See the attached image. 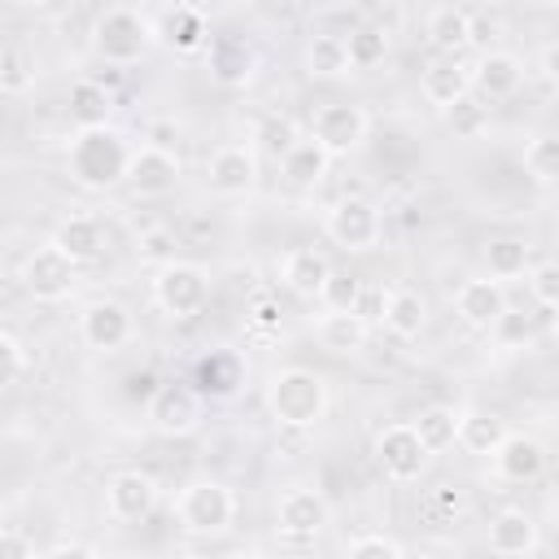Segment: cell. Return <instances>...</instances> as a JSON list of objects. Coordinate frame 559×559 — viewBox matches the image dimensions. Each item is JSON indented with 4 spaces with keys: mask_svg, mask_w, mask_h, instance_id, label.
<instances>
[{
    "mask_svg": "<svg viewBox=\"0 0 559 559\" xmlns=\"http://www.w3.org/2000/svg\"><path fill=\"white\" fill-rule=\"evenodd\" d=\"M131 140L118 131V127H87V131H74L70 135V148H66V175L87 188V192H105L114 183H127V170H131Z\"/></svg>",
    "mask_w": 559,
    "mask_h": 559,
    "instance_id": "cell-1",
    "label": "cell"
},
{
    "mask_svg": "<svg viewBox=\"0 0 559 559\" xmlns=\"http://www.w3.org/2000/svg\"><path fill=\"white\" fill-rule=\"evenodd\" d=\"M266 411L284 428H314L328 415V380L310 367H280L266 380Z\"/></svg>",
    "mask_w": 559,
    "mask_h": 559,
    "instance_id": "cell-2",
    "label": "cell"
},
{
    "mask_svg": "<svg viewBox=\"0 0 559 559\" xmlns=\"http://www.w3.org/2000/svg\"><path fill=\"white\" fill-rule=\"evenodd\" d=\"M153 44V17L140 9L114 4L92 22V52L105 66H135Z\"/></svg>",
    "mask_w": 559,
    "mask_h": 559,
    "instance_id": "cell-3",
    "label": "cell"
},
{
    "mask_svg": "<svg viewBox=\"0 0 559 559\" xmlns=\"http://www.w3.org/2000/svg\"><path fill=\"white\" fill-rule=\"evenodd\" d=\"M175 520H179V528H188L197 537L227 533L236 520V493L223 480H192L175 498Z\"/></svg>",
    "mask_w": 559,
    "mask_h": 559,
    "instance_id": "cell-4",
    "label": "cell"
},
{
    "mask_svg": "<svg viewBox=\"0 0 559 559\" xmlns=\"http://www.w3.org/2000/svg\"><path fill=\"white\" fill-rule=\"evenodd\" d=\"M153 301L170 319H192L210 301V275L197 262H166L153 271Z\"/></svg>",
    "mask_w": 559,
    "mask_h": 559,
    "instance_id": "cell-5",
    "label": "cell"
},
{
    "mask_svg": "<svg viewBox=\"0 0 559 559\" xmlns=\"http://www.w3.org/2000/svg\"><path fill=\"white\" fill-rule=\"evenodd\" d=\"M323 227H328L332 245H341L345 253H367V249H376L380 236H384V214H380V205L367 201V197H341V201L328 205Z\"/></svg>",
    "mask_w": 559,
    "mask_h": 559,
    "instance_id": "cell-6",
    "label": "cell"
},
{
    "mask_svg": "<svg viewBox=\"0 0 559 559\" xmlns=\"http://www.w3.org/2000/svg\"><path fill=\"white\" fill-rule=\"evenodd\" d=\"M144 411H148V424L162 437H188L201 424L205 397H201V389L192 380H162V389L153 393V402Z\"/></svg>",
    "mask_w": 559,
    "mask_h": 559,
    "instance_id": "cell-7",
    "label": "cell"
},
{
    "mask_svg": "<svg viewBox=\"0 0 559 559\" xmlns=\"http://www.w3.org/2000/svg\"><path fill=\"white\" fill-rule=\"evenodd\" d=\"M79 284V262H70L57 245H39L22 262V288L35 301H66Z\"/></svg>",
    "mask_w": 559,
    "mask_h": 559,
    "instance_id": "cell-8",
    "label": "cell"
},
{
    "mask_svg": "<svg viewBox=\"0 0 559 559\" xmlns=\"http://www.w3.org/2000/svg\"><path fill=\"white\" fill-rule=\"evenodd\" d=\"M376 463H380V472H384L389 480L411 485V480L424 476L428 450H424V441H419V432H415L411 424H389V428L376 437Z\"/></svg>",
    "mask_w": 559,
    "mask_h": 559,
    "instance_id": "cell-9",
    "label": "cell"
},
{
    "mask_svg": "<svg viewBox=\"0 0 559 559\" xmlns=\"http://www.w3.org/2000/svg\"><path fill=\"white\" fill-rule=\"evenodd\" d=\"M367 127H371V118H367L362 105L336 100V105H323V109L314 114V131H310V135H314L332 157H349V153L362 148Z\"/></svg>",
    "mask_w": 559,
    "mask_h": 559,
    "instance_id": "cell-10",
    "label": "cell"
},
{
    "mask_svg": "<svg viewBox=\"0 0 559 559\" xmlns=\"http://www.w3.org/2000/svg\"><path fill=\"white\" fill-rule=\"evenodd\" d=\"M258 183V153L249 144H218L205 157V188L214 197H245Z\"/></svg>",
    "mask_w": 559,
    "mask_h": 559,
    "instance_id": "cell-11",
    "label": "cell"
},
{
    "mask_svg": "<svg viewBox=\"0 0 559 559\" xmlns=\"http://www.w3.org/2000/svg\"><path fill=\"white\" fill-rule=\"evenodd\" d=\"M79 336L92 345V349H122L131 336H135V314L122 306V301H114V297H96V301H87L83 306V314H79Z\"/></svg>",
    "mask_w": 559,
    "mask_h": 559,
    "instance_id": "cell-12",
    "label": "cell"
},
{
    "mask_svg": "<svg viewBox=\"0 0 559 559\" xmlns=\"http://www.w3.org/2000/svg\"><path fill=\"white\" fill-rule=\"evenodd\" d=\"M328 520H332L328 498H323L319 489H306V485H293V489L280 498V507H275L280 533H284V537H297V542L319 537V533L328 528Z\"/></svg>",
    "mask_w": 559,
    "mask_h": 559,
    "instance_id": "cell-13",
    "label": "cell"
},
{
    "mask_svg": "<svg viewBox=\"0 0 559 559\" xmlns=\"http://www.w3.org/2000/svg\"><path fill=\"white\" fill-rule=\"evenodd\" d=\"M157 507V480L127 467V472H114L105 480V511L118 520V524H135L144 520L148 511Z\"/></svg>",
    "mask_w": 559,
    "mask_h": 559,
    "instance_id": "cell-14",
    "label": "cell"
},
{
    "mask_svg": "<svg viewBox=\"0 0 559 559\" xmlns=\"http://www.w3.org/2000/svg\"><path fill=\"white\" fill-rule=\"evenodd\" d=\"M153 39L170 52H197L210 44V22L197 4H166L153 13Z\"/></svg>",
    "mask_w": 559,
    "mask_h": 559,
    "instance_id": "cell-15",
    "label": "cell"
},
{
    "mask_svg": "<svg viewBox=\"0 0 559 559\" xmlns=\"http://www.w3.org/2000/svg\"><path fill=\"white\" fill-rule=\"evenodd\" d=\"M454 310L467 328L476 332H493L498 319L507 314V288L489 275H476V280H463L459 293H454Z\"/></svg>",
    "mask_w": 559,
    "mask_h": 559,
    "instance_id": "cell-16",
    "label": "cell"
},
{
    "mask_svg": "<svg viewBox=\"0 0 559 559\" xmlns=\"http://www.w3.org/2000/svg\"><path fill=\"white\" fill-rule=\"evenodd\" d=\"M179 183V157L170 148L157 144H140L131 153V170H127V188L135 197H166Z\"/></svg>",
    "mask_w": 559,
    "mask_h": 559,
    "instance_id": "cell-17",
    "label": "cell"
},
{
    "mask_svg": "<svg viewBox=\"0 0 559 559\" xmlns=\"http://www.w3.org/2000/svg\"><path fill=\"white\" fill-rule=\"evenodd\" d=\"M332 262L323 249H288L280 262V284L301 301H323V288L332 280Z\"/></svg>",
    "mask_w": 559,
    "mask_h": 559,
    "instance_id": "cell-18",
    "label": "cell"
},
{
    "mask_svg": "<svg viewBox=\"0 0 559 559\" xmlns=\"http://www.w3.org/2000/svg\"><path fill=\"white\" fill-rule=\"evenodd\" d=\"M520 83H524V61L515 52H507V48L480 52L472 61V92L480 100H507Z\"/></svg>",
    "mask_w": 559,
    "mask_h": 559,
    "instance_id": "cell-19",
    "label": "cell"
},
{
    "mask_svg": "<svg viewBox=\"0 0 559 559\" xmlns=\"http://www.w3.org/2000/svg\"><path fill=\"white\" fill-rule=\"evenodd\" d=\"M419 92H424L428 105L450 109V105H459L463 96H472V66L459 61V57H437V61L424 66Z\"/></svg>",
    "mask_w": 559,
    "mask_h": 559,
    "instance_id": "cell-20",
    "label": "cell"
},
{
    "mask_svg": "<svg viewBox=\"0 0 559 559\" xmlns=\"http://www.w3.org/2000/svg\"><path fill=\"white\" fill-rule=\"evenodd\" d=\"M485 542H489V550H493L498 559H520V555H528V550L537 546V520H533L524 507H502V511L489 520Z\"/></svg>",
    "mask_w": 559,
    "mask_h": 559,
    "instance_id": "cell-21",
    "label": "cell"
},
{
    "mask_svg": "<svg viewBox=\"0 0 559 559\" xmlns=\"http://www.w3.org/2000/svg\"><path fill=\"white\" fill-rule=\"evenodd\" d=\"M205 66H210V79H214V83H223V87H240V83L253 79L258 52H253L240 35H218V39H210Z\"/></svg>",
    "mask_w": 559,
    "mask_h": 559,
    "instance_id": "cell-22",
    "label": "cell"
},
{
    "mask_svg": "<svg viewBox=\"0 0 559 559\" xmlns=\"http://www.w3.org/2000/svg\"><path fill=\"white\" fill-rule=\"evenodd\" d=\"M245 380V362L236 349H205L192 362V384L201 389V397H231Z\"/></svg>",
    "mask_w": 559,
    "mask_h": 559,
    "instance_id": "cell-23",
    "label": "cell"
},
{
    "mask_svg": "<svg viewBox=\"0 0 559 559\" xmlns=\"http://www.w3.org/2000/svg\"><path fill=\"white\" fill-rule=\"evenodd\" d=\"M493 472H498L502 480H511V485L537 480V476L546 472V450H542V441H537V437H524V432H511V437L498 445V454H493Z\"/></svg>",
    "mask_w": 559,
    "mask_h": 559,
    "instance_id": "cell-24",
    "label": "cell"
},
{
    "mask_svg": "<svg viewBox=\"0 0 559 559\" xmlns=\"http://www.w3.org/2000/svg\"><path fill=\"white\" fill-rule=\"evenodd\" d=\"M48 245H57L70 262L83 266V262L100 258V249H105V231H100V223H96L92 214H70V218L57 223V231H52Z\"/></svg>",
    "mask_w": 559,
    "mask_h": 559,
    "instance_id": "cell-25",
    "label": "cell"
},
{
    "mask_svg": "<svg viewBox=\"0 0 559 559\" xmlns=\"http://www.w3.org/2000/svg\"><path fill=\"white\" fill-rule=\"evenodd\" d=\"M66 109H70V118H74L79 131H87V127H109L114 92H109L100 79H74V83H70V96H66Z\"/></svg>",
    "mask_w": 559,
    "mask_h": 559,
    "instance_id": "cell-26",
    "label": "cell"
},
{
    "mask_svg": "<svg viewBox=\"0 0 559 559\" xmlns=\"http://www.w3.org/2000/svg\"><path fill=\"white\" fill-rule=\"evenodd\" d=\"M511 437V428H507V419L502 415H493V411H463L459 415V445L467 450V454H498V445Z\"/></svg>",
    "mask_w": 559,
    "mask_h": 559,
    "instance_id": "cell-27",
    "label": "cell"
},
{
    "mask_svg": "<svg viewBox=\"0 0 559 559\" xmlns=\"http://www.w3.org/2000/svg\"><path fill=\"white\" fill-rule=\"evenodd\" d=\"M467 13H472V9L437 4V9L424 17V35H428V44H432L441 57H459V52L467 48Z\"/></svg>",
    "mask_w": 559,
    "mask_h": 559,
    "instance_id": "cell-28",
    "label": "cell"
},
{
    "mask_svg": "<svg viewBox=\"0 0 559 559\" xmlns=\"http://www.w3.org/2000/svg\"><path fill=\"white\" fill-rule=\"evenodd\" d=\"M328 166H332V153H328L314 135L297 140V148L280 162V170H284V179H288L293 188H319V183L328 179Z\"/></svg>",
    "mask_w": 559,
    "mask_h": 559,
    "instance_id": "cell-29",
    "label": "cell"
},
{
    "mask_svg": "<svg viewBox=\"0 0 559 559\" xmlns=\"http://www.w3.org/2000/svg\"><path fill=\"white\" fill-rule=\"evenodd\" d=\"M384 328H389L393 336H402V341L419 336V332L428 328V301H424V293H415V288H389Z\"/></svg>",
    "mask_w": 559,
    "mask_h": 559,
    "instance_id": "cell-30",
    "label": "cell"
},
{
    "mask_svg": "<svg viewBox=\"0 0 559 559\" xmlns=\"http://www.w3.org/2000/svg\"><path fill=\"white\" fill-rule=\"evenodd\" d=\"M367 323L358 314H336V310H323L319 323H314V336L328 354H358L367 345Z\"/></svg>",
    "mask_w": 559,
    "mask_h": 559,
    "instance_id": "cell-31",
    "label": "cell"
},
{
    "mask_svg": "<svg viewBox=\"0 0 559 559\" xmlns=\"http://www.w3.org/2000/svg\"><path fill=\"white\" fill-rule=\"evenodd\" d=\"M349 52H345V39L341 35H328V31H314L306 39V74L310 79H341L349 74Z\"/></svg>",
    "mask_w": 559,
    "mask_h": 559,
    "instance_id": "cell-32",
    "label": "cell"
},
{
    "mask_svg": "<svg viewBox=\"0 0 559 559\" xmlns=\"http://www.w3.org/2000/svg\"><path fill=\"white\" fill-rule=\"evenodd\" d=\"M459 415H463V411H454V406H424V411L411 419V428L419 432L424 450L437 454V450H445V445H459Z\"/></svg>",
    "mask_w": 559,
    "mask_h": 559,
    "instance_id": "cell-33",
    "label": "cell"
},
{
    "mask_svg": "<svg viewBox=\"0 0 559 559\" xmlns=\"http://www.w3.org/2000/svg\"><path fill=\"white\" fill-rule=\"evenodd\" d=\"M485 271H489V280H520V275H528V245L520 240V236H493L489 245H485Z\"/></svg>",
    "mask_w": 559,
    "mask_h": 559,
    "instance_id": "cell-34",
    "label": "cell"
},
{
    "mask_svg": "<svg viewBox=\"0 0 559 559\" xmlns=\"http://www.w3.org/2000/svg\"><path fill=\"white\" fill-rule=\"evenodd\" d=\"M31 87H35V57L22 44L4 39L0 44V92L4 96H22Z\"/></svg>",
    "mask_w": 559,
    "mask_h": 559,
    "instance_id": "cell-35",
    "label": "cell"
},
{
    "mask_svg": "<svg viewBox=\"0 0 559 559\" xmlns=\"http://www.w3.org/2000/svg\"><path fill=\"white\" fill-rule=\"evenodd\" d=\"M345 52H349V66H354V70H371V66H380V61L389 57V31L362 22V26L345 39Z\"/></svg>",
    "mask_w": 559,
    "mask_h": 559,
    "instance_id": "cell-36",
    "label": "cell"
},
{
    "mask_svg": "<svg viewBox=\"0 0 559 559\" xmlns=\"http://www.w3.org/2000/svg\"><path fill=\"white\" fill-rule=\"evenodd\" d=\"M524 170L537 183H559V135H533L524 144Z\"/></svg>",
    "mask_w": 559,
    "mask_h": 559,
    "instance_id": "cell-37",
    "label": "cell"
},
{
    "mask_svg": "<svg viewBox=\"0 0 559 559\" xmlns=\"http://www.w3.org/2000/svg\"><path fill=\"white\" fill-rule=\"evenodd\" d=\"M441 118H445V127L459 135V140H476L480 131H485V122H489V114H485V100L472 92V96H463L459 105H450V109H441Z\"/></svg>",
    "mask_w": 559,
    "mask_h": 559,
    "instance_id": "cell-38",
    "label": "cell"
},
{
    "mask_svg": "<svg viewBox=\"0 0 559 559\" xmlns=\"http://www.w3.org/2000/svg\"><path fill=\"white\" fill-rule=\"evenodd\" d=\"M297 140H306V135L297 131V122H293L288 114H271V118H262V127H258V144H262L266 153H275L280 162L297 148Z\"/></svg>",
    "mask_w": 559,
    "mask_h": 559,
    "instance_id": "cell-39",
    "label": "cell"
},
{
    "mask_svg": "<svg viewBox=\"0 0 559 559\" xmlns=\"http://www.w3.org/2000/svg\"><path fill=\"white\" fill-rule=\"evenodd\" d=\"M498 39H502V13L498 9H472L467 13V48L493 52Z\"/></svg>",
    "mask_w": 559,
    "mask_h": 559,
    "instance_id": "cell-40",
    "label": "cell"
},
{
    "mask_svg": "<svg viewBox=\"0 0 559 559\" xmlns=\"http://www.w3.org/2000/svg\"><path fill=\"white\" fill-rule=\"evenodd\" d=\"M524 280H528V293H533V301L559 314V258H546V262L528 266V275H524Z\"/></svg>",
    "mask_w": 559,
    "mask_h": 559,
    "instance_id": "cell-41",
    "label": "cell"
},
{
    "mask_svg": "<svg viewBox=\"0 0 559 559\" xmlns=\"http://www.w3.org/2000/svg\"><path fill=\"white\" fill-rule=\"evenodd\" d=\"M358 297H362V280H358V275H349V271H332L328 288H323V310H336V314H354Z\"/></svg>",
    "mask_w": 559,
    "mask_h": 559,
    "instance_id": "cell-42",
    "label": "cell"
},
{
    "mask_svg": "<svg viewBox=\"0 0 559 559\" xmlns=\"http://www.w3.org/2000/svg\"><path fill=\"white\" fill-rule=\"evenodd\" d=\"M26 367H31V354L17 341V332H0V384L13 389L26 376Z\"/></svg>",
    "mask_w": 559,
    "mask_h": 559,
    "instance_id": "cell-43",
    "label": "cell"
},
{
    "mask_svg": "<svg viewBox=\"0 0 559 559\" xmlns=\"http://www.w3.org/2000/svg\"><path fill=\"white\" fill-rule=\"evenodd\" d=\"M345 559H402V546L393 537H384V533H362V537L349 542Z\"/></svg>",
    "mask_w": 559,
    "mask_h": 559,
    "instance_id": "cell-44",
    "label": "cell"
},
{
    "mask_svg": "<svg viewBox=\"0 0 559 559\" xmlns=\"http://www.w3.org/2000/svg\"><path fill=\"white\" fill-rule=\"evenodd\" d=\"M533 314H524V310H511L507 306V314L498 319V328H493V336L502 341V345H528L533 341Z\"/></svg>",
    "mask_w": 559,
    "mask_h": 559,
    "instance_id": "cell-45",
    "label": "cell"
},
{
    "mask_svg": "<svg viewBox=\"0 0 559 559\" xmlns=\"http://www.w3.org/2000/svg\"><path fill=\"white\" fill-rule=\"evenodd\" d=\"M140 258H144V262H157V266L175 262V236H170L166 227H148V231H140Z\"/></svg>",
    "mask_w": 559,
    "mask_h": 559,
    "instance_id": "cell-46",
    "label": "cell"
},
{
    "mask_svg": "<svg viewBox=\"0 0 559 559\" xmlns=\"http://www.w3.org/2000/svg\"><path fill=\"white\" fill-rule=\"evenodd\" d=\"M384 306H389V288H384V284H362V297H358L354 314H358L367 328H376V323H384Z\"/></svg>",
    "mask_w": 559,
    "mask_h": 559,
    "instance_id": "cell-47",
    "label": "cell"
},
{
    "mask_svg": "<svg viewBox=\"0 0 559 559\" xmlns=\"http://www.w3.org/2000/svg\"><path fill=\"white\" fill-rule=\"evenodd\" d=\"M280 301L271 297V293H258L253 297V306H249V323L258 328V332H280Z\"/></svg>",
    "mask_w": 559,
    "mask_h": 559,
    "instance_id": "cell-48",
    "label": "cell"
},
{
    "mask_svg": "<svg viewBox=\"0 0 559 559\" xmlns=\"http://www.w3.org/2000/svg\"><path fill=\"white\" fill-rule=\"evenodd\" d=\"M0 559H39V555H35V542H31L26 533L4 528V533H0Z\"/></svg>",
    "mask_w": 559,
    "mask_h": 559,
    "instance_id": "cell-49",
    "label": "cell"
},
{
    "mask_svg": "<svg viewBox=\"0 0 559 559\" xmlns=\"http://www.w3.org/2000/svg\"><path fill=\"white\" fill-rule=\"evenodd\" d=\"M157 389H162V380H157V376H153L148 367H144V371H131V376H127V397H131V402H144V406H148Z\"/></svg>",
    "mask_w": 559,
    "mask_h": 559,
    "instance_id": "cell-50",
    "label": "cell"
},
{
    "mask_svg": "<svg viewBox=\"0 0 559 559\" xmlns=\"http://www.w3.org/2000/svg\"><path fill=\"white\" fill-rule=\"evenodd\" d=\"M39 559H100V555H96L87 542H57V546L44 550Z\"/></svg>",
    "mask_w": 559,
    "mask_h": 559,
    "instance_id": "cell-51",
    "label": "cell"
},
{
    "mask_svg": "<svg viewBox=\"0 0 559 559\" xmlns=\"http://www.w3.org/2000/svg\"><path fill=\"white\" fill-rule=\"evenodd\" d=\"M227 559H271V555H262V550H236V555H227Z\"/></svg>",
    "mask_w": 559,
    "mask_h": 559,
    "instance_id": "cell-52",
    "label": "cell"
},
{
    "mask_svg": "<svg viewBox=\"0 0 559 559\" xmlns=\"http://www.w3.org/2000/svg\"><path fill=\"white\" fill-rule=\"evenodd\" d=\"M555 201H559V183H555Z\"/></svg>",
    "mask_w": 559,
    "mask_h": 559,
    "instance_id": "cell-53",
    "label": "cell"
},
{
    "mask_svg": "<svg viewBox=\"0 0 559 559\" xmlns=\"http://www.w3.org/2000/svg\"><path fill=\"white\" fill-rule=\"evenodd\" d=\"M555 332H559V314H555Z\"/></svg>",
    "mask_w": 559,
    "mask_h": 559,
    "instance_id": "cell-54",
    "label": "cell"
},
{
    "mask_svg": "<svg viewBox=\"0 0 559 559\" xmlns=\"http://www.w3.org/2000/svg\"><path fill=\"white\" fill-rule=\"evenodd\" d=\"M555 13H559V9H555Z\"/></svg>",
    "mask_w": 559,
    "mask_h": 559,
    "instance_id": "cell-55",
    "label": "cell"
}]
</instances>
